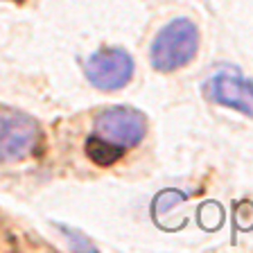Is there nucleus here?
Segmentation results:
<instances>
[{"label": "nucleus", "mask_w": 253, "mask_h": 253, "mask_svg": "<svg viewBox=\"0 0 253 253\" xmlns=\"http://www.w3.org/2000/svg\"><path fill=\"white\" fill-rule=\"evenodd\" d=\"M54 226H57L63 235L68 237L70 249H73V251H93V253L97 251V249L93 247V242H90L86 235H82L77 228H70V226H66V224H54Z\"/></svg>", "instance_id": "nucleus-7"}, {"label": "nucleus", "mask_w": 253, "mask_h": 253, "mask_svg": "<svg viewBox=\"0 0 253 253\" xmlns=\"http://www.w3.org/2000/svg\"><path fill=\"white\" fill-rule=\"evenodd\" d=\"M206 95L228 109H237L253 118V82L237 75H217L206 84Z\"/></svg>", "instance_id": "nucleus-5"}, {"label": "nucleus", "mask_w": 253, "mask_h": 253, "mask_svg": "<svg viewBox=\"0 0 253 253\" xmlns=\"http://www.w3.org/2000/svg\"><path fill=\"white\" fill-rule=\"evenodd\" d=\"M95 133L122 149H131L147 133V118L131 106H109L95 116Z\"/></svg>", "instance_id": "nucleus-3"}, {"label": "nucleus", "mask_w": 253, "mask_h": 253, "mask_svg": "<svg viewBox=\"0 0 253 253\" xmlns=\"http://www.w3.org/2000/svg\"><path fill=\"white\" fill-rule=\"evenodd\" d=\"M199 50V30L188 18H174L152 43V66L158 73H172L188 66Z\"/></svg>", "instance_id": "nucleus-1"}, {"label": "nucleus", "mask_w": 253, "mask_h": 253, "mask_svg": "<svg viewBox=\"0 0 253 253\" xmlns=\"http://www.w3.org/2000/svg\"><path fill=\"white\" fill-rule=\"evenodd\" d=\"M86 77L100 90H120L133 77V59L120 47H102L86 59Z\"/></svg>", "instance_id": "nucleus-4"}, {"label": "nucleus", "mask_w": 253, "mask_h": 253, "mask_svg": "<svg viewBox=\"0 0 253 253\" xmlns=\"http://www.w3.org/2000/svg\"><path fill=\"white\" fill-rule=\"evenodd\" d=\"M122 152H125L122 147H118V145H113V142L104 140V138H100L97 133L86 140V156H88L93 163H97V165L116 163L118 158L122 156Z\"/></svg>", "instance_id": "nucleus-6"}, {"label": "nucleus", "mask_w": 253, "mask_h": 253, "mask_svg": "<svg viewBox=\"0 0 253 253\" xmlns=\"http://www.w3.org/2000/svg\"><path fill=\"white\" fill-rule=\"evenodd\" d=\"M41 129L39 122L16 109H0V161L14 163L34 152Z\"/></svg>", "instance_id": "nucleus-2"}]
</instances>
